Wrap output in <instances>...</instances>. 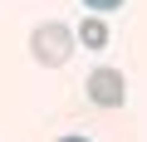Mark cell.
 <instances>
[{"label":"cell","instance_id":"obj_1","mask_svg":"<svg viewBox=\"0 0 147 142\" xmlns=\"http://www.w3.org/2000/svg\"><path fill=\"white\" fill-rule=\"evenodd\" d=\"M30 54H34V64H44V69L69 64V54H74V30H69V25H59V20L39 25V30L30 34Z\"/></svg>","mask_w":147,"mask_h":142},{"label":"cell","instance_id":"obj_2","mask_svg":"<svg viewBox=\"0 0 147 142\" xmlns=\"http://www.w3.org/2000/svg\"><path fill=\"white\" fill-rule=\"evenodd\" d=\"M88 98H93L98 108H123V103H127L123 69H93V74H88Z\"/></svg>","mask_w":147,"mask_h":142},{"label":"cell","instance_id":"obj_3","mask_svg":"<svg viewBox=\"0 0 147 142\" xmlns=\"http://www.w3.org/2000/svg\"><path fill=\"white\" fill-rule=\"evenodd\" d=\"M79 39H84L88 49H103V44H108V25H103L98 15H88V20L79 25Z\"/></svg>","mask_w":147,"mask_h":142},{"label":"cell","instance_id":"obj_4","mask_svg":"<svg viewBox=\"0 0 147 142\" xmlns=\"http://www.w3.org/2000/svg\"><path fill=\"white\" fill-rule=\"evenodd\" d=\"M84 10H98V15H108V10H123V0H84Z\"/></svg>","mask_w":147,"mask_h":142},{"label":"cell","instance_id":"obj_5","mask_svg":"<svg viewBox=\"0 0 147 142\" xmlns=\"http://www.w3.org/2000/svg\"><path fill=\"white\" fill-rule=\"evenodd\" d=\"M59 142H88V137H59Z\"/></svg>","mask_w":147,"mask_h":142}]
</instances>
